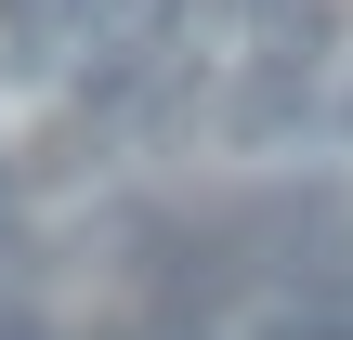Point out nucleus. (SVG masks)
<instances>
[{
    "label": "nucleus",
    "instance_id": "obj_1",
    "mask_svg": "<svg viewBox=\"0 0 353 340\" xmlns=\"http://www.w3.org/2000/svg\"><path fill=\"white\" fill-rule=\"evenodd\" d=\"M79 39H92V0H0V66H13V79L65 66Z\"/></svg>",
    "mask_w": 353,
    "mask_h": 340
},
{
    "label": "nucleus",
    "instance_id": "obj_3",
    "mask_svg": "<svg viewBox=\"0 0 353 340\" xmlns=\"http://www.w3.org/2000/svg\"><path fill=\"white\" fill-rule=\"evenodd\" d=\"M0 340H39V328H0Z\"/></svg>",
    "mask_w": 353,
    "mask_h": 340
},
{
    "label": "nucleus",
    "instance_id": "obj_2",
    "mask_svg": "<svg viewBox=\"0 0 353 340\" xmlns=\"http://www.w3.org/2000/svg\"><path fill=\"white\" fill-rule=\"evenodd\" d=\"M262 340H353V314H327V301H314V314H301V301H275Z\"/></svg>",
    "mask_w": 353,
    "mask_h": 340
}]
</instances>
